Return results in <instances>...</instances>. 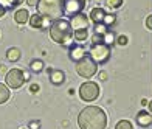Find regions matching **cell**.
<instances>
[{
  "label": "cell",
  "instance_id": "obj_1",
  "mask_svg": "<svg viewBox=\"0 0 152 129\" xmlns=\"http://www.w3.org/2000/svg\"><path fill=\"white\" fill-rule=\"evenodd\" d=\"M78 125L81 129H106L107 115L98 106H87L78 115Z\"/></svg>",
  "mask_w": 152,
  "mask_h": 129
},
{
  "label": "cell",
  "instance_id": "obj_2",
  "mask_svg": "<svg viewBox=\"0 0 152 129\" xmlns=\"http://www.w3.org/2000/svg\"><path fill=\"white\" fill-rule=\"evenodd\" d=\"M48 30H50V37L59 45H70L75 39L70 20H67V19L53 20V23L50 25Z\"/></svg>",
  "mask_w": 152,
  "mask_h": 129
},
{
  "label": "cell",
  "instance_id": "obj_3",
  "mask_svg": "<svg viewBox=\"0 0 152 129\" xmlns=\"http://www.w3.org/2000/svg\"><path fill=\"white\" fill-rule=\"evenodd\" d=\"M36 8H37V14L50 20H58L64 16V3H62V0H39Z\"/></svg>",
  "mask_w": 152,
  "mask_h": 129
},
{
  "label": "cell",
  "instance_id": "obj_4",
  "mask_svg": "<svg viewBox=\"0 0 152 129\" xmlns=\"http://www.w3.org/2000/svg\"><path fill=\"white\" fill-rule=\"evenodd\" d=\"M75 70L82 78H92L93 75L98 72V64H96L90 56H86V58H82L81 61L76 62Z\"/></svg>",
  "mask_w": 152,
  "mask_h": 129
},
{
  "label": "cell",
  "instance_id": "obj_5",
  "mask_svg": "<svg viewBox=\"0 0 152 129\" xmlns=\"http://www.w3.org/2000/svg\"><path fill=\"white\" fill-rule=\"evenodd\" d=\"M79 97L86 103H92V101H95L99 97V86L93 83V81H86L79 87Z\"/></svg>",
  "mask_w": 152,
  "mask_h": 129
},
{
  "label": "cell",
  "instance_id": "obj_6",
  "mask_svg": "<svg viewBox=\"0 0 152 129\" xmlns=\"http://www.w3.org/2000/svg\"><path fill=\"white\" fill-rule=\"evenodd\" d=\"M25 81H26L25 73L20 69H11V70L6 72L5 83H6L8 87H11V89H20V87L23 86Z\"/></svg>",
  "mask_w": 152,
  "mask_h": 129
},
{
  "label": "cell",
  "instance_id": "obj_7",
  "mask_svg": "<svg viewBox=\"0 0 152 129\" xmlns=\"http://www.w3.org/2000/svg\"><path fill=\"white\" fill-rule=\"evenodd\" d=\"M110 56V48H109V45L104 44V42H101V44H92L90 47V58L95 61L96 64H102V62H106V61L109 59Z\"/></svg>",
  "mask_w": 152,
  "mask_h": 129
},
{
  "label": "cell",
  "instance_id": "obj_8",
  "mask_svg": "<svg viewBox=\"0 0 152 129\" xmlns=\"http://www.w3.org/2000/svg\"><path fill=\"white\" fill-rule=\"evenodd\" d=\"M62 3H64V14L73 17L84 10L86 0H62Z\"/></svg>",
  "mask_w": 152,
  "mask_h": 129
},
{
  "label": "cell",
  "instance_id": "obj_9",
  "mask_svg": "<svg viewBox=\"0 0 152 129\" xmlns=\"http://www.w3.org/2000/svg\"><path fill=\"white\" fill-rule=\"evenodd\" d=\"M88 23H90V20H88V17H87L86 14H82V12L73 16L72 20H70V25H72L73 31H78V30H88Z\"/></svg>",
  "mask_w": 152,
  "mask_h": 129
},
{
  "label": "cell",
  "instance_id": "obj_10",
  "mask_svg": "<svg viewBox=\"0 0 152 129\" xmlns=\"http://www.w3.org/2000/svg\"><path fill=\"white\" fill-rule=\"evenodd\" d=\"M68 55H70V59L75 61V62H78V61H81L82 58H86V48L82 47L81 44H73L70 47V51H68Z\"/></svg>",
  "mask_w": 152,
  "mask_h": 129
},
{
  "label": "cell",
  "instance_id": "obj_11",
  "mask_svg": "<svg viewBox=\"0 0 152 129\" xmlns=\"http://www.w3.org/2000/svg\"><path fill=\"white\" fill-rule=\"evenodd\" d=\"M50 81H51V84L59 86L65 81V73L62 70H58V69H51L50 70Z\"/></svg>",
  "mask_w": 152,
  "mask_h": 129
},
{
  "label": "cell",
  "instance_id": "obj_12",
  "mask_svg": "<svg viewBox=\"0 0 152 129\" xmlns=\"http://www.w3.org/2000/svg\"><path fill=\"white\" fill-rule=\"evenodd\" d=\"M106 19V11L102 8H93L90 11V20L96 25V23H102Z\"/></svg>",
  "mask_w": 152,
  "mask_h": 129
},
{
  "label": "cell",
  "instance_id": "obj_13",
  "mask_svg": "<svg viewBox=\"0 0 152 129\" xmlns=\"http://www.w3.org/2000/svg\"><path fill=\"white\" fill-rule=\"evenodd\" d=\"M137 123L140 125V126H143V128L151 126V125H152V115H151L149 112H146V111L138 112V115H137Z\"/></svg>",
  "mask_w": 152,
  "mask_h": 129
},
{
  "label": "cell",
  "instance_id": "obj_14",
  "mask_svg": "<svg viewBox=\"0 0 152 129\" xmlns=\"http://www.w3.org/2000/svg\"><path fill=\"white\" fill-rule=\"evenodd\" d=\"M30 25L33 28H44V26H47V19L36 12V14L30 16Z\"/></svg>",
  "mask_w": 152,
  "mask_h": 129
},
{
  "label": "cell",
  "instance_id": "obj_15",
  "mask_svg": "<svg viewBox=\"0 0 152 129\" xmlns=\"http://www.w3.org/2000/svg\"><path fill=\"white\" fill-rule=\"evenodd\" d=\"M14 20L19 23V25H23V23H26L30 20V14H28V10H25V8H22V10H17L16 12H14Z\"/></svg>",
  "mask_w": 152,
  "mask_h": 129
},
{
  "label": "cell",
  "instance_id": "obj_16",
  "mask_svg": "<svg viewBox=\"0 0 152 129\" xmlns=\"http://www.w3.org/2000/svg\"><path fill=\"white\" fill-rule=\"evenodd\" d=\"M8 100H10V87L3 83H0V104L6 103Z\"/></svg>",
  "mask_w": 152,
  "mask_h": 129
},
{
  "label": "cell",
  "instance_id": "obj_17",
  "mask_svg": "<svg viewBox=\"0 0 152 129\" xmlns=\"http://www.w3.org/2000/svg\"><path fill=\"white\" fill-rule=\"evenodd\" d=\"M6 59L11 61V62H16V61L20 59V50L17 48V47H12V48H10L8 51H6Z\"/></svg>",
  "mask_w": 152,
  "mask_h": 129
},
{
  "label": "cell",
  "instance_id": "obj_18",
  "mask_svg": "<svg viewBox=\"0 0 152 129\" xmlns=\"http://www.w3.org/2000/svg\"><path fill=\"white\" fill-rule=\"evenodd\" d=\"M30 69H31V72H34V73H40V72L44 70V62H42L40 59H34V61H31Z\"/></svg>",
  "mask_w": 152,
  "mask_h": 129
},
{
  "label": "cell",
  "instance_id": "obj_19",
  "mask_svg": "<svg viewBox=\"0 0 152 129\" xmlns=\"http://www.w3.org/2000/svg\"><path fill=\"white\" fill-rule=\"evenodd\" d=\"M73 37H75V40H78V42H82V40H86V39L88 37V31H87V30L73 31Z\"/></svg>",
  "mask_w": 152,
  "mask_h": 129
},
{
  "label": "cell",
  "instance_id": "obj_20",
  "mask_svg": "<svg viewBox=\"0 0 152 129\" xmlns=\"http://www.w3.org/2000/svg\"><path fill=\"white\" fill-rule=\"evenodd\" d=\"M23 2H25V0H0V5L5 6V8L8 10V8H12L14 5H20Z\"/></svg>",
  "mask_w": 152,
  "mask_h": 129
},
{
  "label": "cell",
  "instance_id": "obj_21",
  "mask_svg": "<svg viewBox=\"0 0 152 129\" xmlns=\"http://www.w3.org/2000/svg\"><path fill=\"white\" fill-rule=\"evenodd\" d=\"M115 129H134V126H132V123H130L129 120H121V121L116 123Z\"/></svg>",
  "mask_w": 152,
  "mask_h": 129
},
{
  "label": "cell",
  "instance_id": "obj_22",
  "mask_svg": "<svg viewBox=\"0 0 152 129\" xmlns=\"http://www.w3.org/2000/svg\"><path fill=\"white\" fill-rule=\"evenodd\" d=\"M106 3H107L109 8L116 10V8H120V6L123 5V0H106Z\"/></svg>",
  "mask_w": 152,
  "mask_h": 129
},
{
  "label": "cell",
  "instance_id": "obj_23",
  "mask_svg": "<svg viewBox=\"0 0 152 129\" xmlns=\"http://www.w3.org/2000/svg\"><path fill=\"white\" fill-rule=\"evenodd\" d=\"M115 22H116L115 16H112V14H106V19H104V22H102V23H104L107 28H110V26H112Z\"/></svg>",
  "mask_w": 152,
  "mask_h": 129
},
{
  "label": "cell",
  "instance_id": "obj_24",
  "mask_svg": "<svg viewBox=\"0 0 152 129\" xmlns=\"http://www.w3.org/2000/svg\"><path fill=\"white\" fill-rule=\"evenodd\" d=\"M116 42H118V45H126V44L129 42V39H127V36L121 34V36L116 37Z\"/></svg>",
  "mask_w": 152,
  "mask_h": 129
},
{
  "label": "cell",
  "instance_id": "obj_25",
  "mask_svg": "<svg viewBox=\"0 0 152 129\" xmlns=\"http://www.w3.org/2000/svg\"><path fill=\"white\" fill-rule=\"evenodd\" d=\"M30 129H40V121H31Z\"/></svg>",
  "mask_w": 152,
  "mask_h": 129
},
{
  "label": "cell",
  "instance_id": "obj_26",
  "mask_svg": "<svg viewBox=\"0 0 152 129\" xmlns=\"http://www.w3.org/2000/svg\"><path fill=\"white\" fill-rule=\"evenodd\" d=\"M146 26L152 31V14H151V16H148V19H146Z\"/></svg>",
  "mask_w": 152,
  "mask_h": 129
},
{
  "label": "cell",
  "instance_id": "obj_27",
  "mask_svg": "<svg viewBox=\"0 0 152 129\" xmlns=\"http://www.w3.org/2000/svg\"><path fill=\"white\" fill-rule=\"evenodd\" d=\"M26 3H28V6H37L39 0H25Z\"/></svg>",
  "mask_w": 152,
  "mask_h": 129
},
{
  "label": "cell",
  "instance_id": "obj_28",
  "mask_svg": "<svg viewBox=\"0 0 152 129\" xmlns=\"http://www.w3.org/2000/svg\"><path fill=\"white\" fill-rule=\"evenodd\" d=\"M37 90H39V86H37V84H31V87H30V92H31V93H36Z\"/></svg>",
  "mask_w": 152,
  "mask_h": 129
},
{
  "label": "cell",
  "instance_id": "obj_29",
  "mask_svg": "<svg viewBox=\"0 0 152 129\" xmlns=\"http://www.w3.org/2000/svg\"><path fill=\"white\" fill-rule=\"evenodd\" d=\"M99 79H101V81H106V79H107V73H106V72H101V73H99Z\"/></svg>",
  "mask_w": 152,
  "mask_h": 129
},
{
  "label": "cell",
  "instance_id": "obj_30",
  "mask_svg": "<svg viewBox=\"0 0 152 129\" xmlns=\"http://www.w3.org/2000/svg\"><path fill=\"white\" fill-rule=\"evenodd\" d=\"M5 12H6V8L0 5V17H3V16H5Z\"/></svg>",
  "mask_w": 152,
  "mask_h": 129
},
{
  "label": "cell",
  "instance_id": "obj_31",
  "mask_svg": "<svg viewBox=\"0 0 152 129\" xmlns=\"http://www.w3.org/2000/svg\"><path fill=\"white\" fill-rule=\"evenodd\" d=\"M0 72H2V73H5V72H6V65H3V64L0 65Z\"/></svg>",
  "mask_w": 152,
  "mask_h": 129
},
{
  "label": "cell",
  "instance_id": "obj_32",
  "mask_svg": "<svg viewBox=\"0 0 152 129\" xmlns=\"http://www.w3.org/2000/svg\"><path fill=\"white\" fill-rule=\"evenodd\" d=\"M98 2H102V0H98Z\"/></svg>",
  "mask_w": 152,
  "mask_h": 129
},
{
  "label": "cell",
  "instance_id": "obj_33",
  "mask_svg": "<svg viewBox=\"0 0 152 129\" xmlns=\"http://www.w3.org/2000/svg\"><path fill=\"white\" fill-rule=\"evenodd\" d=\"M22 129H25V128H22Z\"/></svg>",
  "mask_w": 152,
  "mask_h": 129
}]
</instances>
